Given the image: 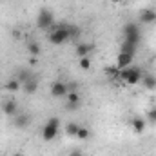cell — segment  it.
Listing matches in <instances>:
<instances>
[{"label": "cell", "instance_id": "1", "mask_svg": "<svg viewBox=\"0 0 156 156\" xmlns=\"http://www.w3.org/2000/svg\"><path fill=\"white\" fill-rule=\"evenodd\" d=\"M142 78H144V73L136 66H129V67H123L118 71V80L127 85H138V83H142Z\"/></svg>", "mask_w": 156, "mask_h": 156}, {"label": "cell", "instance_id": "2", "mask_svg": "<svg viewBox=\"0 0 156 156\" xmlns=\"http://www.w3.org/2000/svg\"><path fill=\"white\" fill-rule=\"evenodd\" d=\"M47 40H49V44H53V45H62V44H66L67 40H71L69 24H62V26H56L55 29H51L49 35H47Z\"/></svg>", "mask_w": 156, "mask_h": 156}, {"label": "cell", "instance_id": "3", "mask_svg": "<svg viewBox=\"0 0 156 156\" xmlns=\"http://www.w3.org/2000/svg\"><path fill=\"white\" fill-rule=\"evenodd\" d=\"M58 133H60V118L53 116L45 122V125L42 129V138L45 142H51V140H55L58 136Z\"/></svg>", "mask_w": 156, "mask_h": 156}, {"label": "cell", "instance_id": "4", "mask_svg": "<svg viewBox=\"0 0 156 156\" xmlns=\"http://www.w3.org/2000/svg\"><path fill=\"white\" fill-rule=\"evenodd\" d=\"M53 24H55V15H53V11H49L47 7L40 9L38 16H37V26H38L40 29H44V31H49V29L53 27Z\"/></svg>", "mask_w": 156, "mask_h": 156}, {"label": "cell", "instance_id": "5", "mask_svg": "<svg viewBox=\"0 0 156 156\" xmlns=\"http://www.w3.org/2000/svg\"><path fill=\"white\" fill-rule=\"evenodd\" d=\"M69 93V85L62 80H56L51 83V96L53 98H64L66 94Z\"/></svg>", "mask_w": 156, "mask_h": 156}, {"label": "cell", "instance_id": "6", "mask_svg": "<svg viewBox=\"0 0 156 156\" xmlns=\"http://www.w3.org/2000/svg\"><path fill=\"white\" fill-rule=\"evenodd\" d=\"M66 100H67V109H69V111L78 109V107H80V102H82L78 91H69V93L66 94Z\"/></svg>", "mask_w": 156, "mask_h": 156}, {"label": "cell", "instance_id": "7", "mask_svg": "<svg viewBox=\"0 0 156 156\" xmlns=\"http://www.w3.org/2000/svg\"><path fill=\"white\" fill-rule=\"evenodd\" d=\"M133 60H134V55H129V53H118L115 66H116L118 69H123V67H129V66L133 64Z\"/></svg>", "mask_w": 156, "mask_h": 156}, {"label": "cell", "instance_id": "8", "mask_svg": "<svg viewBox=\"0 0 156 156\" xmlns=\"http://www.w3.org/2000/svg\"><path fill=\"white\" fill-rule=\"evenodd\" d=\"M38 85H40L38 78L33 76V78H29L27 82H24V83H22V89H24V93H26V94H35V93L38 91Z\"/></svg>", "mask_w": 156, "mask_h": 156}, {"label": "cell", "instance_id": "9", "mask_svg": "<svg viewBox=\"0 0 156 156\" xmlns=\"http://www.w3.org/2000/svg\"><path fill=\"white\" fill-rule=\"evenodd\" d=\"M140 24H154L156 22V11L154 9H144L138 16Z\"/></svg>", "mask_w": 156, "mask_h": 156}, {"label": "cell", "instance_id": "10", "mask_svg": "<svg viewBox=\"0 0 156 156\" xmlns=\"http://www.w3.org/2000/svg\"><path fill=\"white\" fill-rule=\"evenodd\" d=\"M2 111H4V115H7V116H15V115L18 113V104H16L15 100H5V102L2 104Z\"/></svg>", "mask_w": 156, "mask_h": 156}, {"label": "cell", "instance_id": "11", "mask_svg": "<svg viewBox=\"0 0 156 156\" xmlns=\"http://www.w3.org/2000/svg\"><path fill=\"white\" fill-rule=\"evenodd\" d=\"M93 49H94L93 44H85V42H82V44H76L75 53H76L78 58H82V56H89V55L93 53Z\"/></svg>", "mask_w": 156, "mask_h": 156}, {"label": "cell", "instance_id": "12", "mask_svg": "<svg viewBox=\"0 0 156 156\" xmlns=\"http://www.w3.org/2000/svg\"><path fill=\"white\" fill-rule=\"evenodd\" d=\"M145 125H147V122L140 116H136V118L131 120V127H133V131H134L136 134H142V133L145 131Z\"/></svg>", "mask_w": 156, "mask_h": 156}, {"label": "cell", "instance_id": "13", "mask_svg": "<svg viewBox=\"0 0 156 156\" xmlns=\"http://www.w3.org/2000/svg\"><path fill=\"white\" fill-rule=\"evenodd\" d=\"M31 123V116L29 115H26V113H16V118H15V127H18V129H26L27 125Z\"/></svg>", "mask_w": 156, "mask_h": 156}, {"label": "cell", "instance_id": "14", "mask_svg": "<svg viewBox=\"0 0 156 156\" xmlns=\"http://www.w3.org/2000/svg\"><path fill=\"white\" fill-rule=\"evenodd\" d=\"M134 33H142L140 31V26L136 22H127L123 27H122V35L127 37V35H134Z\"/></svg>", "mask_w": 156, "mask_h": 156}, {"label": "cell", "instance_id": "15", "mask_svg": "<svg viewBox=\"0 0 156 156\" xmlns=\"http://www.w3.org/2000/svg\"><path fill=\"white\" fill-rule=\"evenodd\" d=\"M20 87H22V83H20L16 78H11V80H7V82H5V85H4V89H5V91H11V93H16V91H20Z\"/></svg>", "mask_w": 156, "mask_h": 156}, {"label": "cell", "instance_id": "16", "mask_svg": "<svg viewBox=\"0 0 156 156\" xmlns=\"http://www.w3.org/2000/svg\"><path fill=\"white\" fill-rule=\"evenodd\" d=\"M33 76H35V75H33L29 69H18V71H16V76H15V78H16L20 83H24V82H27L29 78H33Z\"/></svg>", "mask_w": 156, "mask_h": 156}, {"label": "cell", "instance_id": "17", "mask_svg": "<svg viewBox=\"0 0 156 156\" xmlns=\"http://www.w3.org/2000/svg\"><path fill=\"white\" fill-rule=\"evenodd\" d=\"M136 47L138 45H134V44H131V42H122V45H120V53H129V55H134L136 53Z\"/></svg>", "mask_w": 156, "mask_h": 156}, {"label": "cell", "instance_id": "18", "mask_svg": "<svg viewBox=\"0 0 156 156\" xmlns=\"http://www.w3.org/2000/svg\"><path fill=\"white\" fill-rule=\"evenodd\" d=\"M142 83H144V87H145V89H151V91H154V89H156V76L147 75V76L142 78Z\"/></svg>", "mask_w": 156, "mask_h": 156}, {"label": "cell", "instance_id": "19", "mask_svg": "<svg viewBox=\"0 0 156 156\" xmlns=\"http://www.w3.org/2000/svg\"><path fill=\"white\" fill-rule=\"evenodd\" d=\"M91 66H93L91 56H82V58H78V67H80V69L89 71V69H91Z\"/></svg>", "mask_w": 156, "mask_h": 156}, {"label": "cell", "instance_id": "20", "mask_svg": "<svg viewBox=\"0 0 156 156\" xmlns=\"http://www.w3.org/2000/svg\"><path fill=\"white\" fill-rule=\"evenodd\" d=\"M78 127H80V123H78V122H69V123L66 125V134H67V136H75V138H76Z\"/></svg>", "mask_w": 156, "mask_h": 156}, {"label": "cell", "instance_id": "21", "mask_svg": "<svg viewBox=\"0 0 156 156\" xmlns=\"http://www.w3.org/2000/svg\"><path fill=\"white\" fill-rule=\"evenodd\" d=\"M40 51H42V47H40L38 42H31V44H27V53H29V56H38Z\"/></svg>", "mask_w": 156, "mask_h": 156}, {"label": "cell", "instance_id": "22", "mask_svg": "<svg viewBox=\"0 0 156 156\" xmlns=\"http://www.w3.org/2000/svg\"><path fill=\"white\" fill-rule=\"evenodd\" d=\"M89 136H91V131H89L87 127L80 125V127H78V133H76V138L78 140H87Z\"/></svg>", "mask_w": 156, "mask_h": 156}, {"label": "cell", "instance_id": "23", "mask_svg": "<svg viewBox=\"0 0 156 156\" xmlns=\"http://www.w3.org/2000/svg\"><path fill=\"white\" fill-rule=\"evenodd\" d=\"M118 69L116 66H113V67H105V75L107 76H111V78H118Z\"/></svg>", "mask_w": 156, "mask_h": 156}, {"label": "cell", "instance_id": "24", "mask_svg": "<svg viewBox=\"0 0 156 156\" xmlns=\"http://www.w3.org/2000/svg\"><path fill=\"white\" fill-rule=\"evenodd\" d=\"M147 122L156 123V107H151V109L147 111Z\"/></svg>", "mask_w": 156, "mask_h": 156}, {"label": "cell", "instance_id": "25", "mask_svg": "<svg viewBox=\"0 0 156 156\" xmlns=\"http://www.w3.org/2000/svg\"><path fill=\"white\" fill-rule=\"evenodd\" d=\"M27 64H29V66H37V64H38V56H29Z\"/></svg>", "mask_w": 156, "mask_h": 156}, {"label": "cell", "instance_id": "26", "mask_svg": "<svg viewBox=\"0 0 156 156\" xmlns=\"http://www.w3.org/2000/svg\"><path fill=\"white\" fill-rule=\"evenodd\" d=\"M69 156H83V154H82L80 151H71V153H69Z\"/></svg>", "mask_w": 156, "mask_h": 156}, {"label": "cell", "instance_id": "27", "mask_svg": "<svg viewBox=\"0 0 156 156\" xmlns=\"http://www.w3.org/2000/svg\"><path fill=\"white\" fill-rule=\"evenodd\" d=\"M113 4H123V2H127V0H111Z\"/></svg>", "mask_w": 156, "mask_h": 156}, {"label": "cell", "instance_id": "28", "mask_svg": "<svg viewBox=\"0 0 156 156\" xmlns=\"http://www.w3.org/2000/svg\"><path fill=\"white\" fill-rule=\"evenodd\" d=\"M13 156H26V154H24V153H15Z\"/></svg>", "mask_w": 156, "mask_h": 156}]
</instances>
